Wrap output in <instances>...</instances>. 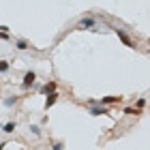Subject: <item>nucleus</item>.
<instances>
[{
  "label": "nucleus",
  "instance_id": "f257e3e1",
  "mask_svg": "<svg viewBox=\"0 0 150 150\" xmlns=\"http://www.w3.org/2000/svg\"><path fill=\"white\" fill-rule=\"evenodd\" d=\"M97 26H99V22L94 17H81L75 28L77 30H97Z\"/></svg>",
  "mask_w": 150,
  "mask_h": 150
},
{
  "label": "nucleus",
  "instance_id": "0eeeda50",
  "mask_svg": "<svg viewBox=\"0 0 150 150\" xmlns=\"http://www.w3.org/2000/svg\"><path fill=\"white\" fill-rule=\"evenodd\" d=\"M122 97H101L99 99V103L101 105H114V103H120Z\"/></svg>",
  "mask_w": 150,
  "mask_h": 150
},
{
  "label": "nucleus",
  "instance_id": "f3484780",
  "mask_svg": "<svg viewBox=\"0 0 150 150\" xmlns=\"http://www.w3.org/2000/svg\"><path fill=\"white\" fill-rule=\"evenodd\" d=\"M0 32H9V26H0Z\"/></svg>",
  "mask_w": 150,
  "mask_h": 150
},
{
  "label": "nucleus",
  "instance_id": "9b49d317",
  "mask_svg": "<svg viewBox=\"0 0 150 150\" xmlns=\"http://www.w3.org/2000/svg\"><path fill=\"white\" fill-rule=\"evenodd\" d=\"M11 71V62H6V60H0V73H9Z\"/></svg>",
  "mask_w": 150,
  "mask_h": 150
},
{
  "label": "nucleus",
  "instance_id": "6e6552de",
  "mask_svg": "<svg viewBox=\"0 0 150 150\" xmlns=\"http://www.w3.org/2000/svg\"><path fill=\"white\" fill-rule=\"evenodd\" d=\"M15 47L19 52H26V50H30V43L26 39H15Z\"/></svg>",
  "mask_w": 150,
  "mask_h": 150
},
{
  "label": "nucleus",
  "instance_id": "a211bd4d",
  "mask_svg": "<svg viewBox=\"0 0 150 150\" xmlns=\"http://www.w3.org/2000/svg\"><path fill=\"white\" fill-rule=\"evenodd\" d=\"M4 146H6V144H4V142H0V150H2V148H4Z\"/></svg>",
  "mask_w": 150,
  "mask_h": 150
},
{
  "label": "nucleus",
  "instance_id": "4468645a",
  "mask_svg": "<svg viewBox=\"0 0 150 150\" xmlns=\"http://www.w3.org/2000/svg\"><path fill=\"white\" fill-rule=\"evenodd\" d=\"M144 105H146V99H144V97H142V99H137V103H135V107H137V110H142Z\"/></svg>",
  "mask_w": 150,
  "mask_h": 150
},
{
  "label": "nucleus",
  "instance_id": "39448f33",
  "mask_svg": "<svg viewBox=\"0 0 150 150\" xmlns=\"http://www.w3.org/2000/svg\"><path fill=\"white\" fill-rule=\"evenodd\" d=\"M56 101H58V92L54 90V92H50V94H45V110H50L52 105H56Z\"/></svg>",
  "mask_w": 150,
  "mask_h": 150
},
{
  "label": "nucleus",
  "instance_id": "2eb2a0df",
  "mask_svg": "<svg viewBox=\"0 0 150 150\" xmlns=\"http://www.w3.org/2000/svg\"><path fill=\"white\" fill-rule=\"evenodd\" d=\"M52 150H64V144H62V142H56V144L52 146Z\"/></svg>",
  "mask_w": 150,
  "mask_h": 150
},
{
  "label": "nucleus",
  "instance_id": "7ed1b4c3",
  "mask_svg": "<svg viewBox=\"0 0 150 150\" xmlns=\"http://www.w3.org/2000/svg\"><path fill=\"white\" fill-rule=\"evenodd\" d=\"M88 114H90V116H105V114H110V110H107V105L94 103V105L88 107Z\"/></svg>",
  "mask_w": 150,
  "mask_h": 150
},
{
  "label": "nucleus",
  "instance_id": "ddd939ff",
  "mask_svg": "<svg viewBox=\"0 0 150 150\" xmlns=\"http://www.w3.org/2000/svg\"><path fill=\"white\" fill-rule=\"evenodd\" d=\"M30 133L32 135H41V127L39 125H30Z\"/></svg>",
  "mask_w": 150,
  "mask_h": 150
},
{
  "label": "nucleus",
  "instance_id": "1a4fd4ad",
  "mask_svg": "<svg viewBox=\"0 0 150 150\" xmlns=\"http://www.w3.org/2000/svg\"><path fill=\"white\" fill-rule=\"evenodd\" d=\"M54 90H56V81H47V84L41 88V94L45 97V94H50V92H54Z\"/></svg>",
  "mask_w": 150,
  "mask_h": 150
},
{
  "label": "nucleus",
  "instance_id": "9d476101",
  "mask_svg": "<svg viewBox=\"0 0 150 150\" xmlns=\"http://www.w3.org/2000/svg\"><path fill=\"white\" fill-rule=\"evenodd\" d=\"M2 105L4 107H15L17 105V97H4L2 99Z\"/></svg>",
  "mask_w": 150,
  "mask_h": 150
},
{
  "label": "nucleus",
  "instance_id": "f8f14e48",
  "mask_svg": "<svg viewBox=\"0 0 150 150\" xmlns=\"http://www.w3.org/2000/svg\"><path fill=\"white\" fill-rule=\"evenodd\" d=\"M125 114H129V116H137V114H142V110H137V107H127Z\"/></svg>",
  "mask_w": 150,
  "mask_h": 150
},
{
  "label": "nucleus",
  "instance_id": "f03ea898",
  "mask_svg": "<svg viewBox=\"0 0 150 150\" xmlns=\"http://www.w3.org/2000/svg\"><path fill=\"white\" fill-rule=\"evenodd\" d=\"M35 81H37V73L35 71H26L24 73V79H22V88H24V90H28V88H32Z\"/></svg>",
  "mask_w": 150,
  "mask_h": 150
},
{
  "label": "nucleus",
  "instance_id": "20e7f679",
  "mask_svg": "<svg viewBox=\"0 0 150 150\" xmlns=\"http://www.w3.org/2000/svg\"><path fill=\"white\" fill-rule=\"evenodd\" d=\"M114 32L118 35V39H120V41H122V43H125L127 47H135V41H133L131 37H129V35H127V32L122 30V28H114Z\"/></svg>",
  "mask_w": 150,
  "mask_h": 150
},
{
  "label": "nucleus",
  "instance_id": "dca6fc26",
  "mask_svg": "<svg viewBox=\"0 0 150 150\" xmlns=\"http://www.w3.org/2000/svg\"><path fill=\"white\" fill-rule=\"evenodd\" d=\"M0 39H2V41H6V39H9V32H0Z\"/></svg>",
  "mask_w": 150,
  "mask_h": 150
},
{
  "label": "nucleus",
  "instance_id": "423d86ee",
  "mask_svg": "<svg viewBox=\"0 0 150 150\" xmlns=\"http://www.w3.org/2000/svg\"><path fill=\"white\" fill-rule=\"evenodd\" d=\"M15 129H17L15 120H9V122H4V125H0V131L2 133H15Z\"/></svg>",
  "mask_w": 150,
  "mask_h": 150
}]
</instances>
